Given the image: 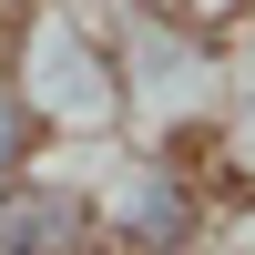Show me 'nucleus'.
Wrapping results in <instances>:
<instances>
[{
    "mask_svg": "<svg viewBox=\"0 0 255 255\" xmlns=\"http://www.w3.org/2000/svg\"><path fill=\"white\" fill-rule=\"evenodd\" d=\"M102 184V255H215L235 174L204 133H123L92 153Z\"/></svg>",
    "mask_w": 255,
    "mask_h": 255,
    "instance_id": "nucleus-1",
    "label": "nucleus"
},
{
    "mask_svg": "<svg viewBox=\"0 0 255 255\" xmlns=\"http://www.w3.org/2000/svg\"><path fill=\"white\" fill-rule=\"evenodd\" d=\"M0 61H10V82L31 92V113L51 123L61 153H102V143L133 133V123H123V72H113L102 10H82V0H20Z\"/></svg>",
    "mask_w": 255,
    "mask_h": 255,
    "instance_id": "nucleus-2",
    "label": "nucleus"
},
{
    "mask_svg": "<svg viewBox=\"0 0 255 255\" xmlns=\"http://www.w3.org/2000/svg\"><path fill=\"white\" fill-rule=\"evenodd\" d=\"M113 31V72H123V123L133 133H204L225 92V51L235 31H215L184 0H102Z\"/></svg>",
    "mask_w": 255,
    "mask_h": 255,
    "instance_id": "nucleus-3",
    "label": "nucleus"
},
{
    "mask_svg": "<svg viewBox=\"0 0 255 255\" xmlns=\"http://www.w3.org/2000/svg\"><path fill=\"white\" fill-rule=\"evenodd\" d=\"M0 255H102V184H92V153H41L31 174L0 184Z\"/></svg>",
    "mask_w": 255,
    "mask_h": 255,
    "instance_id": "nucleus-4",
    "label": "nucleus"
},
{
    "mask_svg": "<svg viewBox=\"0 0 255 255\" xmlns=\"http://www.w3.org/2000/svg\"><path fill=\"white\" fill-rule=\"evenodd\" d=\"M204 143H215V163L235 174V194H255V20L235 31V51H225V92H215Z\"/></svg>",
    "mask_w": 255,
    "mask_h": 255,
    "instance_id": "nucleus-5",
    "label": "nucleus"
},
{
    "mask_svg": "<svg viewBox=\"0 0 255 255\" xmlns=\"http://www.w3.org/2000/svg\"><path fill=\"white\" fill-rule=\"evenodd\" d=\"M41 153H51V123L31 113V92H20V82H10V61H0V184H10V174H31Z\"/></svg>",
    "mask_w": 255,
    "mask_h": 255,
    "instance_id": "nucleus-6",
    "label": "nucleus"
}]
</instances>
